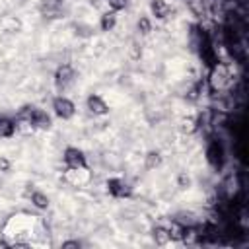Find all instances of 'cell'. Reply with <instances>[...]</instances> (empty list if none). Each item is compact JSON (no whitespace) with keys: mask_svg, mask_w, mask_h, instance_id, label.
Here are the masks:
<instances>
[{"mask_svg":"<svg viewBox=\"0 0 249 249\" xmlns=\"http://www.w3.org/2000/svg\"><path fill=\"white\" fill-rule=\"evenodd\" d=\"M53 109H54V115H56L58 119H62V121L72 119L74 113H76L74 103H72L68 97H64V95H56V97L53 99Z\"/></svg>","mask_w":249,"mask_h":249,"instance_id":"7a4b0ae2","label":"cell"},{"mask_svg":"<svg viewBox=\"0 0 249 249\" xmlns=\"http://www.w3.org/2000/svg\"><path fill=\"white\" fill-rule=\"evenodd\" d=\"M204 88H206V82L204 80H198L191 89H189V93H187V99H191V101H196L200 95H202V91H204Z\"/></svg>","mask_w":249,"mask_h":249,"instance_id":"d6986e66","label":"cell"},{"mask_svg":"<svg viewBox=\"0 0 249 249\" xmlns=\"http://www.w3.org/2000/svg\"><path fill=\"white\" fill-rule=\"evenodd\" d=\"M62 158H64V163H66L68 169H84V167H88V161H86L84 152L78 150V148H74V146H68L64 150V156Z\"/></svg>","mask_w":249,"mask_h":249,"instance_id":"277c9868","label":"cell"},{"mask_svg":"<svg viewBox=\"0 0 249 249\" xmlns=\"http://www.w3.org/2000/svg\"><path fill=\"white\" fill-rule=\"evenodd\" d=\"M107 4L113 12H119V10H124L128 6V0H107Z\"/></svg>","mask_w":249,"mask_h":249,"instance_id":"44dd1931","label":"cell"},{"mask_svg":"<svg viewBox=\"0 0 249 249\" xmlns=\"http://www.w3.org/2000/svg\"><path fill=\"white\" fill-rule=\"evenodd\" d=\"M62 4H64V0H41L39 10L45 18H54V16H58Z\"/></svg>","mask_w":249,"mask_h":249,"instance_id":"ba28073f","label":"cell"},{"mask_svg":"<svg viewBox=\"0 0 249 249\" xmlns=\"http://www.w3.org/2000/svg\"><path fill=\"white\" fill-rule=\"evenodd\" d=\"M105 185H107V193L111 196H115V198H128V196H132V189L123 179L111 177V179H107Z\"/></svg>","mask_w":249,"mask_h":249,"instance_id":"8992f818","label":"cell"},{"mask_svg":"<svg viewBox=\"0 0 249 249\" xmlns=\"http://www.w3.org/2000/svg\"><path fill=\"white\" fill-rule=\"evenodd\" d=\"M12 169V161L6 158V156H0V171H4V173H8Z\"/></svg>","mask_w":249,"mask_h":249,"instance_id":"603a6c76","label":"cell"},{"mask_svg":"<svg viewBox=\"0 0 249 249\" xmlns=\"http://www.w3.org/2000/svg\"><path fill=\"white\" fill-rule=\"evenodd\" d=\"M224 160H226V154H224L222 144H220L218 140L208 142V146H206V161L210 163V167H214V169H222Z\"/></svg>","mask_w":249,"mask_h":249,"instance_id":"3957f363","label":"cell"},{"mask_svg":"<svg viewBox=\"0 0 249 249\" xmlns=\"http://www.w3.org/2000/svg\"><path fill=\"white\" fill-rule=\"evenodd\" d=\"M78 247H80V241H76V239H70V241L62 243V249H78Z\"/></svg>","mask_w":249,"mask_h":249,"instance_id":"cb8c5ba5","label":"cell"},{"mask_svg":"<svg viewBox=\"0 0 249 249\" xmlns=\"http://www.w3.org/2000/svg\"><path fill=\"white\" fill-rule=\"evenodd\" d=\"M167 233H169V239L171 241H181V237H183V226L179 222L171 220V224L167 228Z\"/></svg>","mask_w":249,"mask_h":249,"instance_id":"ac0fdd59","label":"cell"},{"mask_svg":"<svg viewBox=\"0 0 249 249\" xmlns=\"http://www.w3.org/2000/svg\"><path fill=\"white\" fill-rule=\"evenodd\" d=\"M117 25V12H105L103 16H101V19H99V29L101 31H111L113 27Z\"/></svg>","mask_w":249,"mask_h":249,"instance_id":"7c38bea8","label":"cell"},{"mask_svg":"<svg viewBox=\"0 0 249 249\" xmlns=\"http://www.w3.org/2000/svg\"><path fill=\"white\" fill-rule=\"evenodd\" d=\"M19 29H21V21L19 19L12 18V19L6 21V31H19Z\"/></svg>","mask_w":249,"mask_h":249,"instance_id":"7402d4cb","label":"cell"},{"mask_svg":"<svg viewBox=\"0 0 249 249\" xmlns=\"http://www.w3.org/2000/svg\"><path fill=\"white\" fill-rule=\"evenodd\" d=\"M150 10L158 19H165L169 16V4L165 0H150Z\"/></svg>","mask_w":249,"mask_h":249,"instance_id":"30bf717a","label":"cell"},{"mask_svg":"<svg viewBox=\"0 0 249 249\" xmlns=\"http://www.w3.org/2000/svg\"><path fill=\"white\" fill-rule=\"evenodd\" d=\"M233 82V72L231 66L226 62H216L214 66H210V74H208V86L212 91H224L226 88H230Z\"/></svg>","mask_w":249,"mask_h":249,"instance_id":"6da1fadb","label":"cell"},{"mask_svg":"<svg viewBox=\"0 0 249 249\" xmlns=\"http://www.w3.org/2000/svg\"><path fill=\"white\" fill-rule=\"evenodd\" d=\"M161 161H163V158H161V154L156 152V150H150V152L144 156V167H146V169H156V167L161 165Z\"/></svg>","mask_w":249,"mask_h":249,"instance_id":"4fadbf2b","label":"cell"},{"mask_svg":"<svg viewBox=\"0 0 249 249\" xmlns=\"http://www.w3.org/2000/svg\"><path fill=\"white\" fill-rule=\"evenodd\" d=\"M136 27H138V31L142 33V35H148L150 31H152V21L146 18V16H142L140 19H138V23H136Z\"/></svg>","mask_w":249,"mask_h":249,"instance_id":"ffe728a7","label":"cell"},{"mask_svg":"<svg viewBox=\"0 0 249 249\" xmlns=\"http://www.w3.org/2000/svg\"><path fill=\"white\" fill-rule=\"evenodd\" d=\"M173 220L179 222L181 226H196V224H198V220H196V216H195L193 212H179Z\"/></svg>","mask_w":249,"mask_h":249,"instance_id":"e0dca14e","label":"cell"},{"mask_svg":"<svg viewBox=\"0 0 249 249\" xmlns=\"http://www.w3.org/2000/svg\"><path fill=\"white\" fill-rule=\"evenodd\" d=\"M187 6H189V10H191L196 18H204V16H206L204 0H187Z\"/></svg>","mask_w":249,"mask_h":249,"instance_id":"2e32d148","label":"cell"},{"mask_svg":"<svg viewBox=\"0 0 249 249\" xmlns=\"http://www.w3.org/2000/svg\"><path fill=\"white\" fill-rule=\"evenodd\" d=\"M179 128H181L183 134H195V132L200 128V126H198V119H196V117H185V119H181Z\"/></svg>","mask_w":249,"mask_h":249,"instance_id":"8fae6325","label":"cell"},{"mask_svg":"<svg viewBox=\"0 0 249 249\" xmlns=\"http://www.w3.org/2000/svg\"><path fill=\"white\" fill-rule=\"evenodd\" d=\"M31 202H33V206L39 208V210H47V208H49V196L43 195L41 191H33V193H31Z\"/></svg>","mask_w":249,"mask_h":249,"instance_id":"9a60e30c","label":"cell"},{"mask_svg":"<svg viewBox=\"0 0 249 249\" xmlns=\"http://www.w3.org/2000/svg\"><path fill=\"white\" fill-rule=\"evenodd\" d=\"M16 121L6 117V115H0V138H12L16 134Z\"/></svg>","mask_w":249,"mask_h":249,"instance_id":"9c48e42d","label":"cell"},{"mask_svg":"<svg viewBox=\"0 0 249 249\" xmlns=\"http://www.w3.org/2000/svg\"><path fill=\"white\" fill-rule=\"evenodd\" d=\"M152 237H154L156 245H167L171 241L169 239V233H167V228H163V226H156L152 230Z\"/></svg>","mask_w":249,"mask_h":249,"instance_id":"5bb4252c","label":"cell"},{"mask_svg":"<svg viewBox=\"0 0 249 249\" xmlns=\"http://www.w3.org/2000/svg\"><path fill=\"white\" fill-rule=\"evenodd\" d=\"M86 105H88L89 113H93V115H107V113H109V105H107L99 95H95V93L88 95Z\"/></svg>","mask_w":249,"mask_h":249,"instance_id":"52a82bcc","label":"cell"},{"mask_svg":"<svg viewBox=\"0 0 249 249\" xmlns=\"http://www.w3.org/2000/svg\"><path fill=\"white\" fill-rule=\"evenodd\" d=\"M74 80H76V72H74V68L70 64H62V66L56 68V72H54V86L58 89H66L68 86L74 84Z\"/></svg>","mask_w":249,"mask_h":249,"instance_id":"5b68a950","label":"cell"}]
</instances>
